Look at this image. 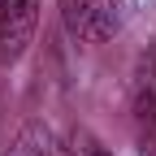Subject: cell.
Masks as SVG:
<instances>
[{
  "instance_id": "cell-1",
  "label": "cell",
  "mask_w": 156,
  "mask_h": 156,
  "mask_svg": "<svg viewBox=\"0 0 156 156\" xmlns=\"http://www.w3.org/2000/svg\"><path fill=\"white\" fill-rule=\"evenodd\" d=\"M65 30L83 44H104L122 30V0H56Z\"/></svg>"
},
{
  "instance_id": "cell-2",
  "label": "cell",
  "mask_w": 156,
  "mask_h": 156,
  "mask_svg": "<svg viewBox=\"0 0 156 156\" xmlns=\"http://www.w3.org/2000/svg\"><path fill=\"white\" fill-rule=\"evenodd\" d=\"M39 22V0H0V61H17L26 52Z\"/></svg>"
},
{
  "instance_id": "cell-3",
  "label": "cell",
  "mask_w": 156,
  "mask_h": 156,
  "mask_svg": "<svg viewBox=\"0 0 156 156\" xmlns=\"http://www.w3.org/2000/svg\"><path fill=\"white\" fill-rule=\"evenodd\" d=\"M134 117H139V143L143 156H156V44L139 61V83H134Z\"/></svg>"
},
{
  "instance_id": "cell-4",
  "label": "cell",
  "mask_w": 156,
  "mask_h": 156,
  "mask_svg": "<svg viewBox=\"0 0 156 156\" xmlns=\"http://www.w3.org/2000/svg\"><path fill=\"white\" fill-rule=\"evenodd\" d=\"M0 156H61V152H56V139H52V130L44 122H26Z\"/></svg>"
},
{
  "instance_id": "cell-5",
  "label": "cell",
  "mask_w": 156,
  "mask_h": 156,
  "mask_svg": "<svg viewBox=\"0 0 156 156\" xmlns=\"http://www.w3.org/2000/svg\"><path fill=\"white\" fill-rule=\"evenodd\" d=\"M69 156H113V152L95 139L91 130H74L69 134Z\"/></svg>"
}]
</instances>
